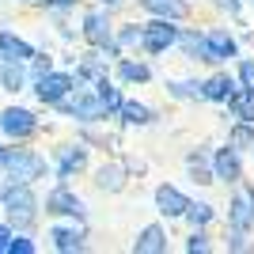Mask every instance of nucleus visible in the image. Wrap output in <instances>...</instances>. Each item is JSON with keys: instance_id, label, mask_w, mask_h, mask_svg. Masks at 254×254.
<instances>
[{"instance_id": "3", "label": "nucleus", "mask_w": 254, "mask_h": 254, "mask_svg": "<svg viewBox=\"0 0 254 254\" xmlns=\"http://www.w3.org/2000/svg\"><path fill=\"white\" fill-rule=\"evenodd\" d=\"M175 42H179V27H171L163 15H159L156 23H148V27H140V46H144L148 53H163Z\"/></svg>"}, {"instance_id": "2", "label": "nucleus", "mask_w": 254, "mask_h": 254, "mask_svg": "<svg viewBox=\"0 0 254 254\" xmlns=\"http://www.w3.org/2000/svg\"><path fill=\"white\" fill-rule=\"evenodd\" d=\"M34 193H31V182H15V186H8L4 190V209L15 216L19 224H31L34 220Z\"/></svg>"}, {"instance_id": "6", "label": "nucleus", "mask_w": 254, "mask_h": 254, "mask_svg": "<svg viewBox=\"0 0 254 254\" xmlns=\"http://www.w3.org/2000/svg\"><path fill=\"white\" fill-rule=\"evenodd\" d=\"M0 129L8 133V137H31L38 122H34L31 110H23V106H8L4 114H0Z\"/></svg>"}, {"instance_id": "11", "label": "nucleus", "mask_w": 254, "mask_h": 254, "mask_svg": "<svg viewBox=\"0 0 254 254\" xmlns=\"http://www.w3.org/2000/svg\"><path fill=\"white\" fill-rule=\"evenodd\" d=\"M0 57H4V61H31L34 50L23 42V38H15L11 31H0Z\"/></svg>"}, {"instance_id": "23", "label": "nucleus", "mask_w": 254, "mask_h": 254, "mask_svg": "<svg viewBox=\"0 0 254 254\" xmlns=\"http://www.w3.org/2000/svg\"><path fill=\"white\" fill-rule=\"evenodd\" d=\"M19 64H23V61H8V64H4V72H0V80H4V87H8V91H19L23 80H27Z\"/></svg>"}, {"instance_id": "37", "label": "nucleus", "mask_w": 254, "mask_h": 254, "mask_svg": "<svg viewBox=\"0 0 254 254\" xmlns=\"http://www.w3.org/2000/svg\"><path fill=\"white\" fill-rule=\"evenodd\" d=\"M216 4H220L224 11H239V0H216Z\"/></svg>"}, {"instance_id": "4", "label": "nucleus", "mask_w": 254, "mask_h": 254, "mask_svg": "<svg viewBox=\"0 0 254 254\" xmlns=\"http://www.w3.org/2000/svg\"><path fill=\"white\" fill-rule=\"evenodd\" d=\"M72 91V76H64V72H46V76H38V87H34V95L42 99V103H50V106H57V103H64V95Z\"/></svg>"}, {"instance_id": "15", "label": "nucleus", "mask_w": 254, "mask_h": 254, "mask_svg": "<svg viewBox=\"0 0 254 254\" xmlns=\"http://www.w3.org/2000/svg\"><path fill=\"white\" fill-rule=\"evenodd\" d=\"M140 8H148L152 15H163V19H179L186 15V0H140Z\"/></svg>"}, {"instance_id": "30", "label": "nucleus", "mask_w": 254, "mask_h": 254, "mask_svg": "<svg viewBox=\"0 0 254 254\" xmlns=\"http://www.w3.org/2000/svg\"><path fill=\"white\" fill-rule=\"evenodd\" d=\"M34 247H31V239H11L8 243V254H31Z\"/></svg>"}, {"instance_id": "10", "label": "nucleus", "mask_w": 254, "mask_h": 254, "mask_svg": "<svg viewBox=\"0 0 254 254\" xmlns=\"http://www.w3.org/2000/svg\"><path fill=\"white\" fill-rule=\"evenodd\" d=\"M46 212H64V216H84V205H80V197H72V193L64 190V186H57V190L46 197Z\"/></svg>"}, {"instance_id": "13", "label": "nucleus", "mask_w": 254, "mask_h": 254, "mask_svg": "<svg viewBox=\"0 0 254 254\" xmlns=\"http://www.w3.org/2000/svg\"><path fill=\"white\" fill-rule=\"evenodd\" d=\"M179 42H182V50L190 53V57H201V61L216 64V53H212V46H209L205 34H179Z\"/></svg>"}, {"instance_id": "28", "label": "nucleus", "mask_w": 254, "mask_h": 254, "mask_svg": "<svg viewBox=\"0 0 254 254\" xmlns=\"http://www.w3.org/2000/svg\"><path fill=\"white\" fill-rule=\"evenodd\" d=\"M171 95H179V99H197V95H205V87H201V84H171Z\"/></svg>"}, {"instance_id": "39", "label": "nucleus", "mask_w": 254, "mask_h": 254, "mask_svg": "<svg viewBox=\"0 0 254 254\" xmlns=\"http://www.w3.org/2000/svg\"><path fill=\"white\" fill-rule=\"evenodd\" d=\"M4 159H8V148H0V167H4Z\"/></svg>"}, {"instance_id": "38", "label": "nucleus", "mask_w": 254, "mask_h": 254, "mask_svg": "<svg viewBox=\"0 0 254 254\" xmlns=\"http://www.w3.org/2000/svg\"><path fill=\"white\" fill-rule=\"evenodd\" d=\"M46 4H53V8H64V4H72V0H46Z\"/></svg>"}, {"instance_id": "7", "label": "nucleus", "mask_w": 254, "mask_h": 254, "mask_svg": "<svg viewBox=\"0 0 254 254\" xmlns=\"http://www.w3.org/2000/svg\"><path fill=\"white\" fill-rule=\"evenodd\" d=\"M228 220H232V228L235 232H247L254 224V186L251 190H243V193H235L232 197V209H228Z\"/></svg>"}, {"instance_id": "18", "label": "nucleus", "mask_w": 254, "mask_h": 254, "mask_svg": "<svg viewBox=\"0 0 254 254\" xmlns=\"http://www.w3.org/2000/svg\"><path fill=\"white\" fill-rule=\"evenodd\" d=\"M87 167V152L84 148H64L61 156V179H72L76 171H84Z\"/></svg>"}, {"instance_id": "31", "label": "nucleus", "mask_w": 254, "mask_h": 254, "mask_svg": "<svg viewBox=\"0 0 254 254\" xmlns=\"http://www.w3.org/2000/svg\"><path fill=\"white\" fill-rule=\"evenodd\" d=\"M239 80H243V87H254V64L251 61L239 64Z\"/></svg>"}, {"instance_id": "25", "label": "nucleus", "mask_w": 254, "mask_h": 254, "mask_svg": "<svg viewBox=\"0 0 254 254\" xmlns=\"http://www.w3.org/2000/svg\"><path fill=\"white\" fill-rule=\"evenodd\" d=\"M99 186L103 190H122V167H103L99 171Z\"/></svg>"}, {"instance_id": "8", "label": "nucleus", "mask_w": 254, "mask_h": 254, "mask_svg": "<svg viewBox=\"0 0 254 254\" xmlns=\"http://www.w3.org/2000/svg\"><path fill=\"white\" fill-rule=\"evenodd\" d=\"M64 110H68V114H76L80 122H95V118H103V114H106L103 99H99V95H87V91H80L72 103H64Z\"/></svg>"}, {"instance_id": "19", "label": "nucleus", "mask_w": 254, "mask_h": 254, "mask_svg": "<svg viewBox=\"0 0 254 254\" xmlns=\"http://www.w3.org/2000/svg\"><path fill=\"white\" fill-rule=\"evenodd\" d=\"M201 87H205V99H224V103H228V99L235 95L232 76H212L209 84H201Z\"/></svg>"}, {"instance_id": "14", "label": "nucleus", "mask_w": 254, "mask_h": 254, "mask_svg": "<svg viewBox=\"0 0 254 254\" xmlns=\"http://www.w3.org/2000/svg\"><path fill=\"white\" fill-rule=\"evenodd\" d=\"M228 110H232L239 122H254V87H243L228 99Z\"/></svg>"}, {"instance_id": "34", "label": "nucleus", "mask_w": 254, "mask_h": 254, "mask_svg": "<svg viewBox=\"0 0 254 254\" xmlns=\"http://www.w3.org/2000/svg\"><path fill=\"white\" fill-rule=\"evenodd\" d=\"M99 72H103V68H99V61H95V57L80 64V76H99Z\"/></svg>"}, {"instance_id": "29", "label": "nucleus", "mask_w": 254, "mask_h": 254, "mask_svg": "<svg viewBox=\"0 0 254 254\" xmlns=\"http://www.w3.org/2000/svg\"><path fill=\"white\" fill-rule=\"evenodd\" d=\"M190 171L197 182H212L216 175H209V167H205V156H190Z\"/></svg>"}, {"instance_id": "27", "label": "nucleus", "mask_w": 254, "mask_h": 254, "mask_svg": "<svg viewBox=\"0 0 254 254\" xmlns=\"http://www.w3.org/2000/svg\"><path fill=\"white\" fill-rule=\"evenodd\" d=\"M186 216H190V224H197V228H201V224H209V220H212V209H209V205H193V201H190Z\"/></svg>"}, {"instance_id": "9", "label": "nucleus", "mask_w": 254, "mask_h": 254, "mask_svg": "<svg viewBox=\"0 0 254 254\" xmlns=\"http://www.w3.org/2000/svg\"><path fill=\"white\" fill-rule=\"evenodd\" d=\"M156 205H159L163 216H186V209H190L186 193L175 190V186H159V190H156Z\"/></svg>"}, {"instance_id": "26", "label": "nucleus", "mask_w": 254, "mask_h": 254, "mask_svg": "<svg viewBox=\"0 0 254 254\" xmlns=\"http://www.w3.org/2000/svg\"><path fill=\"white\" fill-rule=\"evenodd\" d=\"M232 144H235V148H251V144H254V129H251V122L235 126V133H232Z\"/></svg>"}, {"instance_id": "17", "label": "nucleus", "mask_w": 254, "mask_h": 254, "mask_svg": "<svg viewBox=\"0 0 254 254\" xmlns=\"http://www.w3.org/2000/svg\"><path fill=\"white\" fill-rule=\"evenodd\" d=\"M205 38H209L212 53H216V61H228V57H235V38H232V34H224V31H209Z\"/></svg>"}, {"instance_id": "36", "label": "nucleus", "mask_w": 254, "mask_h": 254, "mask_svg": "<svg viewBox=\"0 0 254 254\" xmlns=\"http://www.w3.org/2000/svg\"><path fill=\"white\" fill-rule=\"evenodd\" d=\"M8 243H11V232H8V228H0V251H8Z\"/></svg>"}, {"instance_id": "33", "label": "nucleus", "mask_w": 254, "mask_h": 254, "mask_svg": "<svg viewBox=\"0 0 254 254\" xmlns=\"http://www.w3.org/2000/svg\"><path fill=\"white\" fill-rule=\"evenodd\" d=\"M186 251H209V239H205L201 232H193V235H190V243H186Z\"/></svg>"}, {"instance_id": "12", "label": "nucleus", "mask_w": 254, "mask_h": 254, "mask_svg": "<svg viewBox=\"0 0 254 254\" xmlns=\"http://www.w3.org/2000/svg\"><path fill=\"white\" fill-rule=\"evenodd\" d=\"M239 175H243V167H239L235 144L220 148V152H216V179H224V182H239Z\"/></svg>"}, {"instance_id": "21", "label": "nucleus", "mask_w": 254, "mask_h": 254, "mask_svg": "<svg viewBox=\"0 0 254 254\" xmlns=\"http://www.w3.org/2000/svg\"><path fill=\"white\" fill-rule=\"evenodd\" d=\"M118 110H122V118H126L129 126H148V122H152V110H148V106H140V103H122Z\"/></svg>"}, {"instance_id": "40", "label": "nucleus", "mask_w": 254, "mask_h": 254, "mask_svg": "<svg viewBox=\"0 0 254 254\" xmlns=\"http://www.w3.org/2000/svg\"><path fill=\"white\" fill-rule=\"evenodd\" d=\"M103 4H118V0H103Z\"/></svg>"}, {"instance_id": "16", "label": "nucleus", "mask_w": 254, "mask_h": 254, "mask_svg": "<svg viewBox=\"0 0 254 254\" xmlns=\"http://www.w3.org/2000/svg\"><path fill=\"white\" fill-rule=\"evenodd\" d=\"M50 239H53L57 251H80V247H84V232H80V228H53Z\"/></svg>"}, {"instance_id": "24", "label": "nucleus", "mask_w": 254, "mask_h": 254, "mask_svg": "<svg viewBox=\"0 0 254 254\" xmlns=\"http://www.w3.org/2000/svg\"><path fill=\"white\" fill-rule=\"evenodd\" d=\"M95 95L103 99V106H106V110H118V106H122V95H118V91H114L110 84H106V80H99V84H95Z\"/></svg>"}, {"instance_id": "32", "label": "nucleus", "mask_w": 254, "mask_h": 254, "mask_svg": "<svg viewBox=\"0 0 254 254\" xmlns=\"http://www.w3.org/2000/svg\"><path fill=\"white\" fill-rule=\"evenodd\" d=\"M118 42H122V46H133V42H140V31H137V27H126V31L118 34Z\"/></svg>"}, {"instance_id": "22", "label": "nucleus", "mask_w": 254, "mask_h": 254, "mask_svg": "<svg viewBox=\"0 0 254 254\" xmlns=\"http://www.w3.org/2000/svg\"><path fill=\"white\" fill-rule=\"evenodd\" d=\"M118 72H122V80H129V84H144V80L152 76V68H148V64H140V61H122Z\"/></svg>"}, {"instance_id": "1", "label": "nucleus", "mask_w": 254, "mask_h": 254, "mask_svg": "<svg viewBox=\"0 0 254 254\" xmlns=\"http://www.w3.org/2000/svg\"><path fill=\"white\" fill-rule=\"evenodd\" d=\"M4 167H8V175H11L15 182H34V179H42L46 159L38 156V152H31V148H8Z\"/></svg>"}, {"instance_id": "20", "label": "nucleus", "mask_w": 254, "mask_h": 254, "mask_svg": "<svg viewBox=\"0 0 254 254\" xmlns=\"http://www.w3.org/2000/svg\"><path fill=\"white\" fill-rule=\"evenodd\" d=\"M137 251H167V239H163V228H156V224H152V228H144V232L137 235Z\"/></svg>"}, {"instance_id": "35", "label": "nucleus", "mask_w": 254, "mask_h": 254, "mask_svg": "<svg viewBox=\"0 0 254 254\" xmlns=\"http://www.w3.org/2000/svg\"><path fill=\"white\" fill-rule=\"evenodd\" d=\"M50 68H53V64H50V57H46V61H34V76H46Z\"/></svg>"}, {"instance_id": "5", "label": "nucleus", "mask_w": 254, "mask_h": 254, "mask_svg": "<svg viewBox=\"0 0 254 254\" xmlns=\"http://www.w3.org/2000/svg\"><path fill=\"white\" fill-rule=\"evenodd\" d=\"M84 38L99 50H114V31H110V19L103 11H87L84 15Z\"/></svg>"}]
</instances>
